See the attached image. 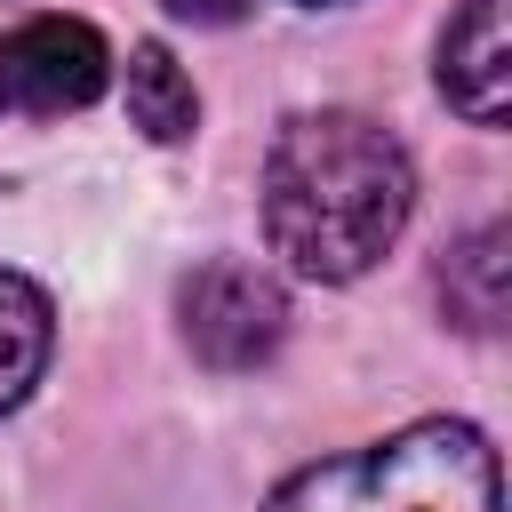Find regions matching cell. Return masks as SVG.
I'll list each match as a JSON object with an SVG mask.
<instances>
[{
    "label": "cell",
    "mask_w": 512,
    "mask_h": 512,
    "mask_svg": "<svg viewBox=\"0 0 512 512\" xmlns=\"http://www.w3.org/2000/svg\"><path fill=\"white\" fill-rule=\"evenodd\" d=\"M416 208V168L400 136L368 112L320 104L280 120L264 152V240L304 280H360L392 256Z\"/></svg>",
    "instance_id": "6da1fadb"
},
{
    "label": "cell",
    "mask_w": 512,
    "mask_h": 512,
    "mask_svg": "<svg viewBox=\"0 0 512 512\" xmlns=\"http://www.w3.org/2000/svg\"><path fill=\"white\" fill-rule=\"evenodd\" d=\"M264 512H496V448L464 416H416L352 456L288 472Z\"/></svg>",
    "instance_id": "7a4b0ae2"
},
{
    "label": "cell",
    "mask_w": 512,
    "mask_h": 512,
    "mask_svg": "<svg viewBox=\"0 0 512 512\" xmlns=\"http://www.w3.org/2000/svg\"><path fill=\"white\" fill-rule=\"evenodd\" d=\"M112 88V48L88 16H24L0 32V120H64Z\"/></svg>",
    "instance_id": "3957f363"
},
{
    "label": "cell",
    "mask_w": 512,
    "mask_h": 512,
    "mask_svg": "<svg viewBox=\"0 0 512 512\" xmlns=\"http://www.w3.org/2000/svg\"><path fill=\"white\" fill-rule=\"evenodd\" d=\"M176 320H184L192 360L216 368V376H248V368H264L288 344V296H280V280L256 272V264H240V256L200 264L184 280V296H176Z\"/></svg>",
    "instance_id": "277c9868"
},
{
    "label": "cell",
    "mask_w": 512,
    "mask_h": 512,
    "mask_svg": "<svg viewBox=\"0 0 512 512\" xmlns=\"http://www.w3.org/2000/svg\"><path fill=\"white\" fill-rule=\"evenodd\" d=\"M440 96L472 128H504L512 96V40H504V0H464L440 32Z\"/></svg>",
    "instance_id": "5b68a950"
},
{
    "label": "cell",
    "mask_w": 512,
    "mask_h": 512,
    "mask_svg": "<svg viewBox=\"0 0 512 512\" xmlns=\"http://www.w3.org/2000/svg\"><path fill=\"white\" fill-rule=\"evenodd\" d=\"M48 344H56L48 296H40L24 272L0 264V416L32 400V384H40V368H48Z\"/></svg>",
    "instance_id": "8992f818"
},
{
    "label": "cell",
    "mask_w": 512,
    "mask_h": 512,
    "mask_svg": "<svg viewBox=\"0 0 512 512\" xmlns=\"http://www.w3.org/2000/svg\"><path fill=\"white\" fill-rule=\"evenodd\" d=\"M440 304L456 328L488 336L504 320V224H472L440 264Z\"/></svg>",
    "instance_id": "52a82bcc"
},
{
    "label": "cell",
    "mask_w": 512,
    "mask_h": 512,
    "mask_svg": "<svg viewBox=\"0 0 512 512\" xmlns=\"http://www.w3.org/2000/svg\"><path fill=\"white\" fill-rule=\"evenodd\" d=\"M128 120L152 136V144H184L200 128V96L184 80V64L160 48V40H136L128 48Z\"/></svg>",
    "instance_id": "ba28073f"
},
{
    "label": "cell",
    "mask_w": 512,
    "mask_h": 512,
    "mask_svg": "<svg viewBox=\"0 0 512 512\" xmlns=\"http://www.w3.org/2000/svg\"><path fill=\"white\" fill-rule=\"evenodd\" d=\"M160 8H168L176 24H240L256 0H160Z\"/></svg>",
    "instance_id": "9c48e42d"
},
{
    "label": "cell",
    "mask_w": 512,
    "mask_h": 512,
    "mask_svg": "<svg viewBox=\"0 0 512 512\" xmlns=\"http://www.w3.org/2000/svg\"><path fill=\"white\" fill-rule=\"evenodd\" d=\"M304 8H336V0H304Z\"/></svg>",
    "instance_id": "30bf717a"
}]
</instances>
